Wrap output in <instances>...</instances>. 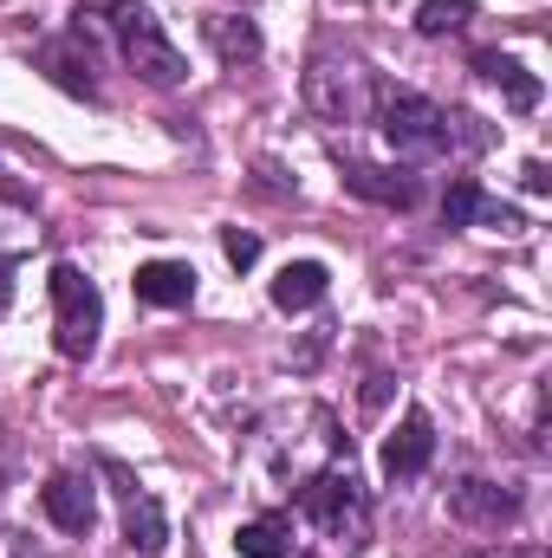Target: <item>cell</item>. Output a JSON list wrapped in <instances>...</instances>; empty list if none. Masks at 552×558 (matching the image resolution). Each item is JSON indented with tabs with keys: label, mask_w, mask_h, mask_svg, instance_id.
I'll list each match as a JSON object with an SVG mask.
<instances>
[{
	"label": "cell",
	"mask_w": 552,
	"mask_h": 558,
	"mask_svg": "<svg viewBox=\"0 0 552 558\" xmlns=\"http://www.w3.org/2000/svg\"><path fill=\"white\" fill-rule=\"evenodd\" d=\"M305 105L325 118V124H358L371 111V72L364 65H338V59H312L305 72Z\"/></svg>",
	"instance_id": "obj_5"
},
{
	"label": "cell",
	"mask_w": 552,
	"mask_h": 558,
	"mask_svg": "<svg viewBox=\"0 0 552 558\" xmlns=\"http://www.w3.org/2000/svg\"><path fill=\"white\" fill-rule=\"evenodd\" d=\"M475 221H488V228H501V234H514V228H520V215H514V208H501V202H481V215H475Z\"/></svg>",
	"instance_id": "obj_20"
},
{
	"label": "cell",
	"mask_w": 552,
	"mask_h": 558,
	"mask_svg": "<svg viewBox=\"0 0 552 558\" xmlns=\"http://www.w3.org/2000/svg\"><path fill=\"white\" fill-rule=\"evenodd\" d=\"M111 13H118L111 26H118L124 65H131L137 78H149V85H182V72H189V65H182V52H176V46L163 39L156 13H149V7H137V0H118Z\"/></svg>",
	"instance_id": "obj_4"
},
{
	"label": "cell",
	"mask_w": 552,
	"mask_h": 558,
	"mask_svg": "<svg viewBox=\"0 0 552 558\" xmlns=\"http://www.w3.org/2000/svg\"><path fill=\"white\" fill-rule=\"evenodd\" d=\"M299 507H305V520H312L325 539L371 546V507H364V487H358L351 468H325V474H312L305 494H299Z\"/></svg>",
	"instance_id": "obj_2"
},
{
	"label": "cell",
	"mask_w": 552,
	"mask_h": 558,
	"mask_svg": "<svg viewBox=\"0 0 552 558\" xmlns=\"http://www.w3.org/2000/svg\"><path fill=\"white\" fill-rule=\"evenodd\" d=\"M202 39L228 59V65H254L261 59V33H254V20H235V13H208L202 20Z\"/></svg>",
	"instance_id": "obj_12"
},
{
	"label": "cell",
	"mask_w": 552,
	"mask_h": 558,
	"mask_svg": "<svg viewBox=\"0 0 552 558\" xmlns=\"http://www.w3.org/2000/svg\"><path fill=\"white\" fill-rule=\"evenodd\" d=\"M131 286H137L143 305H189L195 299V274L182 260H149V267H137Z\"/></svg>",
	"instance_id": "obj_11"
},
{
	"label": "cell",
	"mask_w": 552,
	"mask_h": 558,
	"mask_svg": "<svg viewBox=\"0 0 552 558\" xmlns=\"http://www.w3.org/2000/svg\"><path fill=\"white\" fill-rule=\"evenodd\" d=\"M325 286H332V274L319 267V260H286L274 279V305L279 312H312L319 299H325Z\"/></svg>",
	"instance_id": "obj_10"
},
{
	"label": "cell",
	"mask_w": 552,
	"mask_h": 558,
	"mask_svg": "<svg viewBox=\"0 0 552 558\" xmlns=\"http://www.w3.org/2000/svg\"><path fill=\"white\" fill-rule=\"evenodd\" d=\"M39 59L52 65V78H59L65 92H79V98H92V92H98V85H92V65H79V59H65V46H46Z\"/></svg>",
	"instance_id": "obj_18"
},
{
	"label": "cell",
	"mask_w": 552,
	"mask_h": 558,
	"mask_svg": "<svg viewBox=\"0 0 552 558\" xmlns=\"http://www.w3.org/2000/svg\"><path fill=\"white\" fill-rule=\"evenodd\" d=\"M481 202H488V195H481V182H475V175H455V182L442 189V221H448V228H475Z\"/></svg>",
	"instance_id": "obj_17"
},
{
	"label": "cell",
	"mask_w": 552,
	"mask_h": 558,
	"mask_svg": "<svg viewBox=\"0 0 552 558\" xmlns=\"http://www.w3.org/2000/svg\"><path fill=\"white\" fill-rule=\"evenodd\" d=\"M384 137H391V149H397L404 162H435V156H448L455 124H448L442 105H429V98H416V92H391V98H384Z\"/></svg>",
	"instance_id": "obj_3"
},
{
	"label": "cell",
	"mask_w": 552,
	"mask_h": 558,
	"mask_svg": "<svg viewBox=\"0 0 552 558\" xmlns=\"http://www.w3.org/2000/svg\"><path fill=\"white\" fill-rule=\"evenodd\" d=\"M547 182H552L547 162H527V189H533V195H547Z\"/></svg>",
	"instance_id": "obj_21"
},
{
	"label": "cell",
	"mask_w": 552,
	"mask_h": 558,
	"mask_svg": "<svg viewBox=\"0 0 552 558\" xmlns=\"http://www.w3.org/2000/svg\"><path fill=\"white\" fill-rule=\"evenodd\" d=\"M124 539H131V546H137V553H163V546H169V520H163V500H156V494H131V500H124Z\"/></svg>",
	"instance_id": "obj_14"
},
{
	"label": "cell",
	"mask_w": 552,
	"mask_h": 558,
	"mask_svg": "<svg viewBox=\"0 0 552 558\" xmlns=\"http://www.w3.org/2000/svg\"><path fill=\"white\" fill-rule=\"evenodd\" d=\"M429 454H435V422L422 416V410H404V422L384 441V474L391 481H416L429 468Z\"/></svg>",
	"instance_id": "obj_7"
},
{
	"label": "cell",
	"mask_w": 552,
	"mask_h": 558,
	"mask_svg": "<svg viewBox=\"0 0 552 558\" xmlns=\"http://www.w3.org/2000/svg\"><path fill=\"white\" fill-rule=\"evenodd\" d=\"M345 189L364 195V202H384V208H410L416 182L397 175V169H377V162H345Z\"/></svg>",
	"instance_id": "obj_9"
},
{
	"label": "cell",
	"mask_w": 552,
	"mask_h": 558,
	"mask_svg": "<svg viewBox=\"0 0 552 558\" xmlns=\"http://www.w3.org/2000/svg\"><path fill=\"white\" fill-rule=\"evenodd\" d=\"M39 507H46V520H52L59 533H92V526H98V494H92L85 474H52V481L39 487Z\"/></svg>",
	"instance_id": "obj_6"
},
{
	"label": "cell",
	"mask_w": 552,
	"mask_h": 558,
	"mask_svg": "<svg viewBox=\"0 0 552 558\" xmlns=\"http://www.w3.org/2000/svg\"><path fill=\"white\" fill-rule=\"evenodd\" d=\"M468 20H475V0H422V7H416V33H422V39L461 33Z\"/></svg>",
	"instance_id": "obj_16"
},
{
	"label": "cell",
	"mask_w": 552,
	"mask_h": 558,
	"mask_svg": "<svg viewBox=\"0 0 552 558\" xmlns=\"http://www.w3.org/2000/svg\"><path fill=\"white\" fill-rule=\"evenodd\" d=\"M235 546H241V558H292V520L261 513V520H248L235 533Z\"/></svg>",
	"instance_id": "obj_15"
},
{
	"label": "cell",
	"mask_w": 552,
	"mask_h": 558,
	"mask_svg": "<svg viewBox=\"0 0 552 558\" xmlns=\"http://www.w3.org/2000/svg\"><path fill=\"white\" fill-rule=\"evenodd\" d=\"M448 507H455V520H475V526L514 520V494H501L494 481H461V487L448 494Z\"/></svg>",
	"instance_id": "obj_13"
},
{
	"label": "cell",
	"mask_w": 552,
	"mask_h": 558,
	"mask_svg": "<svg viewBox=\"0 0 552 558\" xmlns=\"http://www.w3.org/2000/svg\"><path fill=\"white\" fill-rule=\"evenodd\" d=\"M221 254H228V267H241V274H248V267L261 260V241H254L248 228H228V234H221Z\"/></svg>",
	"instance_id": "obj_19"
},
{
	"label": "cell",
	"mask_w": 552,
	"mask_h": 558,
	"mask_svg": "<svg viewBox=\"0 0 552 558\" xmlns=\"http://www.w3.org/2000/svg\"><path fill=\"white\" fill-rule=\"evenodd\" d=\"M46 286H52V344H59V357H72V364L92 357L98 331H105V292L79 267H52Z\"/></svg>",
	"instance_id": "obj_1"
},
{
	"label": "cell",
	"mask_w": 552,
	"mask_h": 558,
	"mask_svg": "<svg viewBox=\"0 0 552 558\" xmlns=\"http://www.w3.org/2000/svg\"><path fill=\"white\" fill-rule=\"evenodd\" d=\"M475 72H481L488 85H501L514 111H540V98H547V92H540V78H533L520 59H507V52H481V59H475Z\"/></svg>",
	"instance_id": "obj_8"
}]
</instances>
